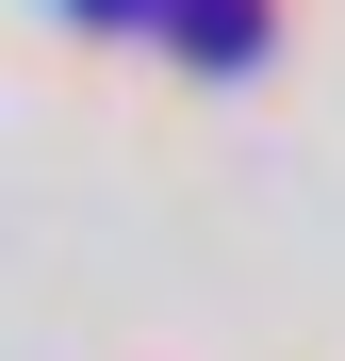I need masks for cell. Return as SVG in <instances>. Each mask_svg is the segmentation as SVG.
<instances>
[{"instance_id":"obj_1","label":"cell","mask_w":345,"mask_h":361,"mask_svg":"<svg viewBox=\"0 0 345 361\" xmlns=\"http://www.w3.org/2000/svg\"><path fill=\"white\" fill-rule=\"evenodd\" d=\"M181 49H198V66H247V49H263V0H181Z\"/></svg>"},{"instance_id":"obj_2","label":"cell","mask_w":345,"mask_h":361,"mask_svg":"<svg viewBox=\"0 0 345 361\" xmlns=\"http://www.w3.org/2000/svg\"><path fill=\"white\" fill-rule=\"evenodd\" d=\"M66 17H83V33H132V17H148V0H66Z\"/></svg>"}]
</instances>
